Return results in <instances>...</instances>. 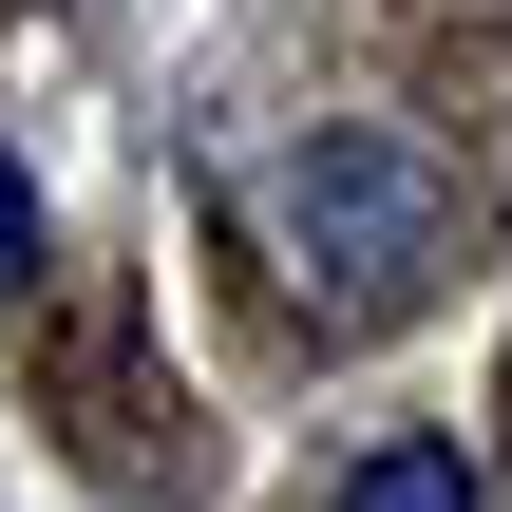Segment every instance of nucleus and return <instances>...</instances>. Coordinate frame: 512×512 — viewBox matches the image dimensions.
Segmentation results:
<instances>
[{
  "instance_id": "f257e3e1",
  "label": "nucleus",
  "mask_w": 512,
  "mask_h": 512,
  "mask_svg": "<svg viewBox=\"0 0 512 512\" xmlns=\"http://www.w3.org/2000/svg\"><path fill=\"white\" fill-rule=\"evenodd\" d=\"M266 247L304 285H342V304H418L437 247H456V171L418 133H380V114H323V133L266 152Z\"/></svg>"
},
{
  "instance_id": "f03ea898",
  "label": "nucleus",
  "mask_w": 512,
  "mask_h": 512,
  "mask_svg": "<svg viewBox=\"0 0 512 512\" xmlns=\"http://www.w3.org/2000/svg\"><path fill=\"white\" fill-rule=\"evenodd\" d=\"M342 512H475V456L456 437H361L342 456Z\"/></svg>"
},
{
  "instance_id": "7ed1b4c3",
  "label": "nucleus",
  "mask_w": 512,
  "mask_h": 512,
  "mask_svg": "<svg viewBox=\"0 0 512 512\" xmlns=\"http://www.w3.org/2000/svg\"><path fill=\"white\" fill-rule=\"evenodd\" d=\"M38 285V190H19V152H0V304Z\"/></svg>"
}]
</instances>
